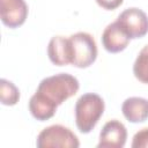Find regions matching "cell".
<instances>
[{
    "label": "cell",
    "instance_id": "obj_1",
    "mask_svg": "<svg viewBox=\"0 0 148 148\" xmlns=\"http://www.w3.org/2000/svg\"><path fill=\"white\" fill-rule=\"evenodd\" d=\"M80 88L75 76L68 73H59L44 77L36 92L29 99V111L39 121L52 118L57 108L66 99L74 96Z\"/></svg>",
    "mask_w": 148,
    "mask_h": 148
},
{
    "label": "cell",
    "instance_id": "obj_2",
    "mask_svg": "<svg viewBox=\"0 0 148 148\" xmlns=\"http://www.w3.org/2000/svg\"><path fill=\"white\" fill-rule=\"evenodd\" d=\"M105 109L103 98L95 92L81 95L75 103V124L81 133H89L98 123Z\"/></svg>",
    "mask_w": 148,
    "mask_h": 148
},
{
    "label": "cell",
    "instance_id": "obj_3",
    "mask_svg": "<svg viewBox=\"0 0 148 148\" xmlns=\"http://www.w3.org/2000/svg\"><path fill=\"white\" fill-rule=\"evenodd\" d=\"M68 38L72 52L71 64L79 68H86L92 65L97 58V45L94 37L88 32L79 31Z\"/></svg>",
    "mask_w": 148,
    "mask_h": 148
},
{
    "label": "cell",
    "instance_id": "obj_4",
    "mask_svg": "<svg viewBox=\"0 0 148 148\" xmlns=\"http://www.w3.org/2000/svg\"><path fill=\"white\" fill-rule=\"evenodd\" d=\"M36 146L38 148H77L80 146V141L68 127L57 124L45 127L38 134Z\"/></svg>",
    "mask_w": 148,
    "mask_h": 148
},
{
    "label": "cell",
    "instance_id": "obj_5",
    "mask_svg": "<svg viewBox=\"0 0 148 148\" xmlns=\"http://www.w3.org/2000/svg\"><path fill=\"white\" fill-rule=\"evenodd\" d=\"M117 21L131 39L141 38L148 32V15L140 8H126L118 15Z\"/></svg>",
    "mask_w": 148,
    "mask_h": 148
},
{
    "label": "cell",
    "instance_id": "obj_6",
    "mask_svg": "<svg viewBox=\"0 0 148 148\" xmlns=\"http://www.w3.org/2000/svg\"><path fill=\"white\" fill-rule=\"evenodd\" d=\"M126 139H127V130L125 125L117 119H111L104 124L99 133V141L97 143V147L123 148L126 143Z\"/></svg>",
    "mask_w": 148,
    "mask_h": 148
},
{
    "label": "cell",
    "instance_id": "obj_7",
    "mask_svg": "<svg viewBox=\"0 0 148 148\" xmlns=\"http://www.w3.org/2000/svg\"><path fill=\"white\" fill-rule=\"evenodd\" d=\"M28 16V5L24 0H0V17L6 27L12 29L22 25Z\"/></svg>",
    "mask_w": 148,
    "mask_h": 148
},
{
    "label": "cell",
    "instance_id": "obj_8",
    "mask_svg": "<svg viewBox=\"0 0 148 148\" xmlns=\"http://www.w3.org/2000/svg\"><path fill=\"white\" fill-rule=\"evenodd\" d=\"M130 36L117 20L108 24L102 34V44L110 53H117L125 50L130 43Z\"/></svg>",
    "mask_w": 148,
    "mask_h": 148
},
{
    "label": "cell",
    "instance_id": "obj_9",
    "mask_svg": "<svg viewBox=\"0 0 148 148\" xmlns=\"http://www.w3.org/2000/svg\"><path fill=\"white\" fill-rule=\"evenodd\" d=\"M47 56L52 64L65 66L72 61L69 38L64 36H53L47 45Z\"/></svg>",
    "mask_w": 148,
    "mask_h": 148
},
{
    "label": "cell",
    "instance_id": "obj_10",
    "mask_svg": "<svg viewBox=\"0 0 148 148\" xmlns=\"http://www.w3.org/2000/svg\"><path fill=\"white\" fill-rule=\"evenodd\" d=\"M121 111L131 123H143L148 119V99L143 97H128L123 102Z\"/></svg>",
    "mask_w": 148,
    "mask_h": 148
},
{
    "label": "cell",
    "instance_id": "obj_11",
    "mask_svg": "<svg viewBox=\"0 0 148 148\" xmlns=\"http://www.w3.org/2000/svg\"><path fill=\"white\" fill-rule=\"evenodd\" d=\"M133 74L142 83L148 84V44L145 45L133 64Z\"/></svg>",
    "mask_w": 148,
    "mask_h": 148
},
{
    "label": "cell",
    "instance_id": "obj_12",
    "mask_svg": "<svg viewBox=\"0 0 148 148\" xmlns=\"http://www.w3.org/2000/svg\"><path fill=\"white\" fill-rule=\"evenodd\" d=\"M0 99L3 105H15L20 99L18 88L9 80H0Z\"/></svg>",
    "mask_w": 148,
    "mask_h": 148
},
{
    "label": "cell",
    "instance_id": "obj_13",
    "mask_svg": "<svg viewBox=\"0 0 148 148\" xmlns=\"http://www.w3.org/2000/svg\"><path fill=\"white\" fill-rule=\"evenodd\" d=\"M132 148H148V127L136 132L132 140Z\"/></svg>",
    "mask_w": 148,
    "mask_h": 148
},
{
    "label": "cell",
    "instance_id": "obj_14",
    "mask_svg": "<svg viewBox=\"0 0 148 148\" xmlns=\"http://www.w3.org/2000/svg\"><path fill=\"white\" fill-rule=\"evenodd\" d=\"M124 0H96V2L98 3V6H101L104 9L108 10H113L116 8H118Z\"/></svg>",
    "mask_w": 148,
    "mask_h": 148
}]
</instances>
